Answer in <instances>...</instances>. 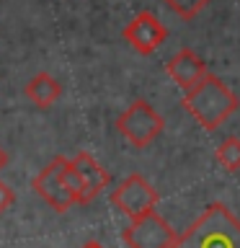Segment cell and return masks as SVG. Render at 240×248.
I'll return each mask as SVG.
<instances>
[{"label": "cell", "instance_id": "8992f818", "mask_svg": "<svg viewBox=\"0 0 240 248\" xmlns=\"http://www.w3.org/2000/svg\"><path fill=\"white\" fill-rule=\"evenodd\" d=\"M65 163H67V158L60 155V158H54L52 163H46V166L34 176V181H31V189H34L54 212H67V209L75 204V197L70 194L67 184H65Z\"/></svg>", "mask_w": 240, "mask_h": 248}, {"label": "cell", "instance_id": "9a60e30c", "mask_svg": "<svg viewBox=\"0 0 240 248\" xmlns=\"http://www.w3.org/2000/svg\"><path fill=\"white\" fill-rule=\"evenodd\" d=\"M83 248H104V246H101V243H96V240H90V243H85Z\"/></svg>", "mask_w": 240, "mask_h": 248}, {"label": "cell", "instance_id": "4fadbf2b", "mask_svg": "<svg viewBox=\"0 0 240 248\" xmlns=\"http://www.w3.org/2000/svg\"><path fill=\"white\" fill-rule=\"evenodd\" d=\"M13 199H15L13 189H11V186H8V184L3 181V178H0V215H5L8 209H11Z\"/></svg>", "mask_w": 240, "mask_h": 248}, {"label": "cell", "instance_id": "7a4b0ae2", "mask_svg": "<svg viewBox=\"0 0 240 248\" xmlns=\"http://www.w3.org/2000/svg\"><path fill=\"white\" fill-rule=\"evenodd\" d=\"M181 106L196 119L204 129H217L238 111L240 101L230 85H225L217 75L207 73L201 80L183 93Z\"/></svg>", "mask_w": 240, "mask_h": 248}, {"label": "cell", "instance_id": "7c38bea8", "mask_svg": "<svg viewBox=\"0 0 240 248\" xmlns=\"http://www.w3.org/2000/svg\"><path fill=\"white\" fill-rule=\"evenodd\" d=\"M170 11H173L178 18H183V21H194L196 16L204 11V8L212 3V0H163Z\"/></svg>", "mask_w": 240, "mask_h": 248}, {"label": "cell", "instance_id": "ba28073f", "mask_svg": "<svg viewBox=\"0 0 240 248\" xmlns=\"http://www.w3.org/2000/svg\"><path fill=\"white\" fill-rule=\"evenodd\" d=\"M165 70H168V75L173 78V80L181 85L183 91H189V88H194L201 78H204L209 70H207V65L199 60V54L194 52V49H178L173 57L168 60V65H165Z\"/></svg>", "mask_w": 240, "mask_h": 248}, {"label": "cell", "instance_id": "9c48e42d", "mask_svg": "<svg viewBox=\"0 0 240 248\" xmlns=\"http://www.w3.org/2000/svg\"><path fill=\"white\" fill-rule=\"evenodd\" d=\"M70 163H73V168L77 170V176H80L83 181H85V186H88L90 199H96L98 194L108 186V181H111L108 170L101 168V163L93 158L90 153H85V150H80L75 158H70Z\"/></svg>", "mask_w": 240, "mask_h": 248}, {"label": "cell", "instance_id": "5b68a950", "mask_svg": "<svg viewBox=\"0 0 240 248\" xmlns=\"http://www.w3.org/2000/svg\"><path fill=\"white\" fill-rule=\"evenodd\" d=\"M124 240L129 248H170L178 232L173 230L165 217H160L158 212H147L137 220H132L124 228Z\"/></svg>", "mask_w": 240, "mask_h": 248}, {"label": "cell", "instance_id": "5bb4252c", "mask_svg": "<svg viewBox=\"0 0 240 248\" xmlns=\"http://www.w3.org/2000/svg\"><path fill=\"white\" fill-rule=\"evenodd\" d=\"M5 166H8V153L3 150V147H0V170H3Z\"/></svg>", "mask_w": 240, "mask_h": 248}, {"label": "cell", "instance_id": "52a82bcc", "mask_svg": "<svg viewBox=\"0 0 240 248\" xmlns=\"http://www.w3.org/2000/svg\"><path fill=\"white\" fill-rule=\"evenodd\" d=\"M121 36L135 46V52L147 57V54H155L163 46V42L168 39V29L152 11H142L124 26Z\"/></svg>", "mask_w": 240, "mask_h": 248}, {"label": "cell", "instance_id": "8fae6325", "mask_svg": "<svg viewBox=\"0 0 240 248\" xmlns=\"http://www.w3.org/2000/svg\"><path fill=\"white\" fill-rule=\"evenodd\" d=\"M214 158L225 170H240V137L222 140L217 153H214Z\"/></svg>", "mask_w": 240, "mask_h": 248}, {"label": "cell", "instance_id": "6da1fadb", "mask_svg": "<svg viewBox=\"0 0 240 248\" xmlns=\"http://www.w3.org/2000/svg\"><path fill=\"white\" fill-rule=\"evenodd\" d=\"M170 248H240V222L225 204L214 202L176 235Z\"/></svg>", "mask_w": 240, "mask_h": 248}, {"label": "cell", "instance_id": "277c9868", "mask_svg": "<svg viewBox=\"0 0 240 248\" xmlns=\"http://www.w3.org/2000/svg\"><path fill=\"white\" fill-rule=\"evenodd\" d=\"M158 191L155 186L147 181L145 176L132 173L111 191V204L119 209L121 215H127L129 220H137L147 212H152L158 207Z\"/></svg>", "mask_w": 240, "mask_h": 248}, {"label": "cell", "instance_id": "30bf717a", "mask_svg": "<svg viewBox=\"0 0 240 248\" xmlns=\"http://www.w3.org/2000/svg\"><path fill=\"white\" fill-rule=\"evenodd\" d=\"M23 93H26V98L31 104H36L39 108H49L52 104H57V98L62 96V85L54 80L49 73H36L26 83Z\"/></svg>", "mask_w": 240, "mask_h": 248}, {"label": "cell", "instance_id": "3957f363", "mask_svg": "<svg viewBox=\"0 0 240 248\" xmlns=\"http://www.w3.org/2000/svg\"><path fill=\"white\" fill-rule=\"evenodd\" d=\"M163 116L147 104V101H135L129 108H124L116 119V129L119 135L132 142L135 147H147L150 142L158 140V135L163 132Z\"/></svg>", "mask_w": 240, "mask_h": 248}]
</instances>
